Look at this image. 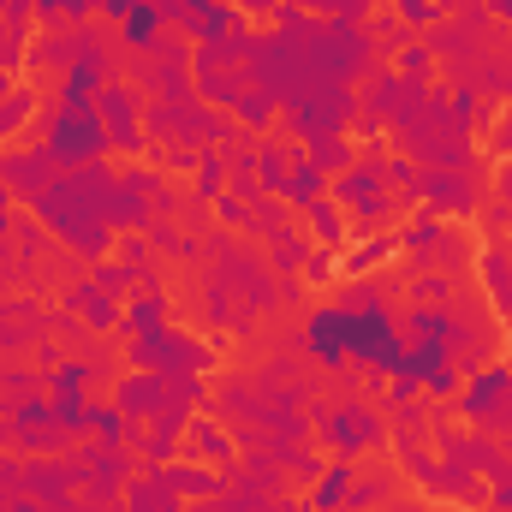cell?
<instances>
[{"label":"cell","instance_id":"cell-1","mask_svg":"<svg viewBox=\"0 0 512 512\" xmlns=\"http://www.w3.org/2000/svg\"><path fill=\"white\" fill-rule=\"evenodd\" d=\"M131 364L137 370H161V376H197V370H215V352L179 328H149L137 346H131Z\"/></svg>","mask_w":512,"mask_h":512},{"label":"cell","instance_id":"cell-2","mask_svg":"<svg viewBox=\"0 0 512 512\" xmlns=\"http://www.w3.org/2000/svg\"><path fill=\"white\" fill-rule=\"evenodd\" d=\"M90 114L102 120V131H108V149H120V155H143V96L131 90V84H102L96 90V102H90Z\"/></svg>","mask_w":512,"mask_h":512},{"label":"cell","instance_id":"cell-3","mask_svg":"<svg viewBox=\"0 0 512 512\" xmlns=\"http://www.w3.org/2000/svg\"><path fill=\"white\" fill-rule=\"evenodd\" d=\"M66 173V161L42 143V149H12V155H0V185L12 191V197H24V203H36L54 179Z\"/></svg>","mask_w":512,"mask_h":512},{"label":"cell","instance_id":"cell-4","mask_svg":"<svg viewBox=\"0 0 512 512\" xmlns=\"http://www.w3.org/2000/svg\"><path fill=\"white\" fill-rule=\"evenodd\" d=\"M322 435L340 447V453H364V447H382V417L358 399H340L322 411Z\"/></svg>","mask_w":512,"mask_h":512},{"label":"cell","instance_id":"cell-5","mask_svg":"<svg viewBox=\"0 0 512 512\" xmlns=\"http://www.w3.org/2000/svg\"><path fill=\"white\" fill-rule=\"evenodd\" d=\"M185 459H197V465H209V471H227L233 459H239V441H233V429L227 423H215V417H191L185 423V447H179Z\"/></svg>","mask_w":512,"mask_h":512},{"label":"cell","instance_id":"cell-6","mask_svg":"<svg viewBox=\"0 0 512 512\" xmlns=\"http://www.w3.org/2000/svg\"><path fill=\"white\" fill-rule=\"evenodd\" d=\"M298 227H310L322 251H340V245L352 239V221L340 215V203H334V197H316V203H304V215H298Z\"/></svg>","mask_w":512,"mask_h":512},{"label":"cell","instance_id":"cell-7","mask_svg":"<svg viewBox=\"0 0 512 512\" xmlns=\"http://www.w3.org/2000/svg\"><path fill=\"white\" fill-rule=\"evenodd\" d=\"M483 280H489V292H495V304H501V316L512 328V239H489L483 245Z\"/></svg>","mask_w":512,"mask_h":512},{"label":"cell","instance_id":"cell-8","mask_svg":"<svg viewBox=\"0 0 512 512\" xmlns=\"http://www.w3.org/2000/svg\"><path fill=\"white\" fill-rule=\"evenodd\" d=\"M352 155H358V137H346V131L310 137V161H316L322 173H346V167H352Z\"/></svg>","mask_w":512,"mask_h":512},{"label":"cell","instance_id":"cell-9","mask_svg":"<svg viewBox=\"0 0 512 512\" xmlns=\"http://www.w3.org/2000/svg\"><path fill=\"white\" fill-rule=\"evenodd\" d=\"M346 495H352V465H334V471L322 477V489H316L310 512H346Z\"/></svg>","mask_w":512,"mask_h":512},{"label":"cell","instance_id":"cell-10","mask_svg":"<svg viewBox=\"0 0 512 512\" xmlns=\"http://www.w3.org/2000/svg\"><path fill=\"white\" fill-rule=\"evenodd\" d=\"M221 179H227V155L221 149H203V161H197V197L203 203L221 197Z\"/></svg>","mask_w":512,"mask_h":512},{"label":"cell","instance_id":"cell-11","mask_svg":"<svg viewBox=\"0 0 512 512\" xmlns=\"http://www.w3.org/2000/svg\"><path fill=\"white\" fill-rule=\"evenodd\" d=\"M90 280H96V286H102L108 298H126L131 268H126V262H96V268H90Z\"/></svg>","mask_w":512,"mask_h":512},{"label":"cell","instance_id":"cell-12","mask_svg":"<svg viewBox=\"0 0 512 512\" xmlns=\"http://www.w3.org/2000/svg\"><path fill=\"white\" fill-rule=\"evenodd\" d=\"M489 143H495V149H507V155H512V120H507V126H501V131H495Z\"/></svg>","mask_w":512,"mask_h":512},{"label":"cell","instance_id":"cell-13","mask_svg":"<svg viewBox=\"0 0 512 512\" xmlns=\"http://www.w3.org/2000/svg\"><path fill=\"white\" fill-rule=\"evenodd\" d=\"M149 6H155V0H149Z\"/></svg>","mask_w":512,"mask_h":512}]
</instances>
